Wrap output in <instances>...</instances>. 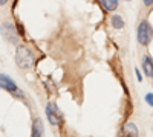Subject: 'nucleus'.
<instances>
[{"mask_svg": "<svg viewBox=\"0 0 153 137\" xmlns=\"http://www.w3.org/2000/svg\"><path fill=\"white\" fill-rule=\"evenodd\" d=\"M16 63L20 69H31L34 64V56L32 52L26 46H17L16 51Z\"/></svg>", "mask_w": 153, "mask_h": 137, "instance_id": "obj_1", "label": "nucleus"}, {"mask_svg": "<svg viewBox=\"0 0 153 137\" xmlns=\"http://www.w3.org/2000/svg\"><path fill=\"white\" fill-rule=\"evenodd\" d=\"M136 38H138V43L141 46H149L152 43V40H153V28L147 20H143L138 24Z\"/></svg>", "mask_w": 153, "mask_h": 137, "instance_id": "obj_2", "label": "nucleus"}, {"mask_svg": "<svg viewBox=\"0 0 153 137\" xmlns=\"http://www.w3.org/2000/svg\"><path fill=\"white\" fill-rule=\"evenodd\" d=\"M46 117L51 125H61L63 123V114L54 102H49L46 105Z\"/></svg>", "mask_w": 153, "mask_h": 137, "instance_id": "obj_3", "label": "nucleus"}, {"mask_svg": "<svg viewBox=\"0 0 153 137\" xmlns=\"http://www.w3.org/2000/svg\"><path fill=\"white\" fill-rule=\"evenodd\" d=\"M0 34H2V37L6 41H9L12 44H17V40H19L17 29H16V26L12 23H9V21L2 23V26H0Z\"/></svg>", "mask_w": 153, "mask_h": 137, "instance_id": "obj_4", "label": "nucleus"}, {"mask_svg": "<svg viewBox=\"0 0 153 137\" xmlns=\"http://www.w3.org/2000/svg\"><path fill=\"white\" fill-rule=\"evenodd\" d=\"M0 89L8 90V92H11L12 95H16V96H17L19 87H17V84L12 81L9 76H6V75H2V73H0Z\"/></svg>", "mask_w": 153, "mask_h": 137, "instance_id": "obj_5", "label": "nucleus"}, {"mask_svg": "<svg viewBox=\"0 0 153 137\" xmlns=\"http://www.w3.org/2000/svg\"><path fill=\"white\" fill-rule=\"evenodd\" d=\"M141 66H143L144 73L153 79V58H150L149 55H144L143 61H141Z\"/></svg>", "mask_w": 153, "mask_h": 137, "instance_id": "obj_6", "label": "nucleus"}, {"mask_svg": "<svg viewBox=\"0 0 153 137\" xmlns=\"http://www.w3.org/2000/svg\"><path fill=\"white\" fill-rule=\"evenodd\" d=\"M110 23H112V28H115V29H123V28H124V20H123V17L118 15V14L112 15Z\"/></svg>", "mask_w": 153, "mask_h": 137, "instance_id": "obj_7", "label": "nucleus"}, {"mask_svg": "<svg viewBox=\"0 0 153 137\" xmlns=\"http://www.w3.org/2000/svg\"><path fill=\"white\" fill-rule=\"evenodd\" d=\"M100 3L106 11H115L118 8V0H100Z\"/></svg>", "mask_w": 153, "mask_h": 137, "instance_id": "obj_8", "label": "nucleus"}, {"mask_svg": "<svg viewBox=\"0 0 153 137\" xmlns=\"http://www.w3.org/2000/svg\"><path fill=\"white\" fill-rule=\"evenodd\" d=\"M43 134V122L42 119H35L34 120V127H32V136H42Z\"/></svg>", "mask_w": 153, "mask_h": 137, "instance_id": "obj_9", "label": "nucleus"}, {"mask_svg": "<svg viewBox=\"0 0 153 137\" xmlns=\"http://www.w3.org/2000/svg\"><path fill=\"white\" fill-rule=\"evenodd\" d=\"M124 133H126V134H132V136H138L136 125H135V123H132V122L126 123V125H124Z\"/></svg>", "mask_w": 153, "mask_h": 137, "instance_id": "obj_10", "label": "nucleus"}, {"mask_svg": "<svg viewBox=\"0 0 153 137\" xmlns=\"http://www.w3.org/2000/svg\"><path fill=\"white\" fill-rule=\"evenodd\" d=\"M146 101H147L149 105L153 107V93H147V95H146Z\"/></svg>", "mask_w": 153, "mask_h": 137, "instance_id": "obj_11", "label": "nucleus"}, {"mask_svg": "<svg viewBox=\"0 0 153 137\" xmlns=\"http://www.w3.org/2000/svg\"><path fill=\"white\" fill-rule=\"evenodd\" d=\"M143 3H144L146 6H152V5H153V0H143Z\"/></svg>", "mask_w": 153, "mask_h": 137, "instance_id": "obj_12", "label": "nucleus"}, {"mask_svg": "<svg viewBox=\"0 0 153 137\" xmlns=\"http://www.w3.org/2000/svg\"><path fill=\"white\" fill-rule=\"evenodd\" d=\"M136 75H138V81H141L143 79V76H141V73H139V70L136 69Z\"/></svg>", "mask_w": 153, "mask_h": 137, "instance_id": "obj_13", "label": "nucleus"}, {"mask_svg": "<svg viewBox=\"0 0 153 137\" xmlns=\"http://www.w3.org/2000/svg\"><path fill=\"white\" fill-rule=\"evenodd\" d=\"M8 3V0H0V6H3V5H6Z\"/></svg>", "mask_w": 153, "mask_h": 137, "instance_id": "obj_14", "label": "nucleus"}, {"mask_svg": "<svg viewBox=\"0 0 153 137\" xmlns=\"http://www.w3.org/2000/svg\"><path fill=\"white\" fill-rule=\"evenodd\" d=\"M126 2H129V0H126Z\"/></svg>", "mask_w": 153, "mask_h": 137, "instance_id": "obj_15", "label": "nucleus"}]
</instances>
